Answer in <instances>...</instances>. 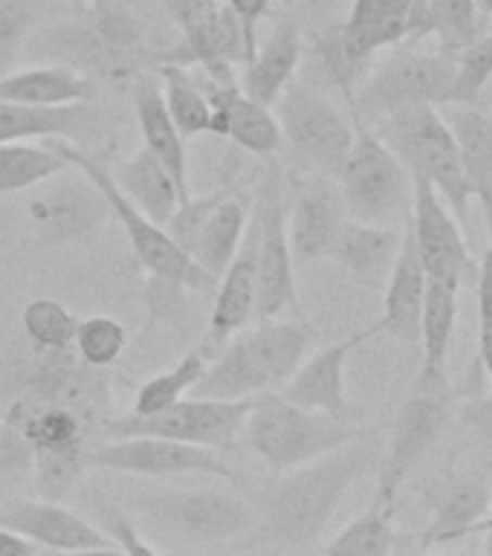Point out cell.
Masks as SVG:
<instances>
[{"label": "cell", "mask_w": 492, "mask_h": 556, "mask_svg": "<svg viewBox=\"0 0 492 556\" xmlns=\"http://www.w3.org/2000/svg\"><path fill=\"white\" fill-rule=\"evenodd\" d=\"M33 24V9L26 0H0V76L12 73Z\"/></svg>", "instance_id": "cell-45"}, {"label": "cell", "mask_w": 492, "mask_h": 556, "mask_svg": "<svg viewBox=\"0 0 492 556\" xmlns=\"http://www.w3.org/2000/svg\"><path fill=\"white\" fill-rule=\"evenodd\" d=\"M455 87H452V104H476L487 81L492 78V33L481 35L469 50L455 59Z\"/></svg>", "instance_id": "cell-44"}, {"label": "cell", "mask_w": 492, "mask_h": 556, "mask_svg": "<svg viewBox=\"0 0 492 556\" xmlns=\"http://www.w3.org/2000/svg\"><path fill=\"white\" fill-rule=\"evenodd\" d=\"M154 3H163V0H154ZM87 7V0H73V9H81Z\"/></svg>", "instance_id": "cell-57"}, {"label": "cell", "mask_w": 492, "mask_h": 556, "mask_svg": "<svg viewBox=\"0 0 492 556\" xmlns=\"http://www.w3.org/2000/svg\"><path fill=\"white\" fill-rule=\"evenodd\" d=\"M128 507L137 528L177 545H226L258 530V510L241 495L215 486L146 490L130 495Z\"/></svg>", "instance_id": "cell-4"}, {"label": "cell", "mask_w": 492, "mask_h": 556, "mask_svg": "<svg viewBox=\"0 0 492 556\" xmlns=\"http://www.w3.org/2000/svg\"><path fill=\"white\" fill-rule=\"evenodd\" d=\"M224 7L235 15V21L241 24L243 41H247V50H250V61L258 50V21L269 15V7L273 0H224ZM247 61V64H250Z\"/></svg>", "instance_id": "cell-48"}, {"label": "cell", "mask_w": 492, "mask_h": 556, "mask_svg": "<svg viewBox=\"0 0 492 556\" xmlns=\"http://www.w3.org/2000/svg\"><path fill=\"white\" fill-rule=\"evenodd\" d=\"M400 243H403V232H398L394 226H368L348 220L330 250V261L354 285L377 290L389 281Z\"/></svg>", "instance_id": "cell-30"}, {"label": "cell", "mask_w": 492, "mask_h": 556, "mask_svg": "<svg viewBox=\"0 0 492 556\" xmlns=\"http://www.w3.org/2000/svg\"><path fill=\"white\" fill-rule=\"evenodd\" d=\"M476 299H478V330L492 328V238L487 243L481 264L476 267Z\"/></svg>", "instance_id": "cell-49"}, {"label": "cell", "mask_w": 492, "mask_h": 556, "mask_svg": "<svg viewBox=\"0 0 492 556\" xmlns=\"http://www.w3.org/2000/svg\"><path fill=\"white\" fill-rule=\"evenodd\" d=\"M0 556H38V545H33L21 533L0 528Z\"/></svg>", "instance_id": "cell-51"}, {"label": "cell", "mask_w": 492, "mask_h": 556, "mask_svg": "<svg viewBox=\"0 0 492 556\" xmlns=\"http://www.w3.org/2000/svg\"><path fill=\"white\" fill-rule=\"evenodd\" d=\"M87 467L142 478L209 476L229 481V484L241 481L238 469L229 467L215 450L163 441V438H116L102 446H93L87 455Z\"/></svg>", "instance_id": "cell-17"}, {"label": "cell", "mask_w": 492, "mask_h": 556, "mask_svg": "<svg viewBox=\"0 0 492 556\" xmlns=\"http://www.w3.org/2000/svg\"><path fill=\"white\" fill-rule=\"evenodd\" d=\"M209 356L200 348H191L189 354L180 356V363L172 365L168 371L156 374L148 382H142L134 394V406L130 415L148 417L160 415L165 408H172L174 403L191 397V391L200 382V377L206 374Z\"/></svg>", "instance_id": "cell-39"}, {"label": "cell", "mask_w": 492, "mask_h": 556, "mask_svg": "<svg viewBox=\"0 0 492 556\" xmlns=\"http://www.w3.org/2000/svg\"><path fill=\"white\" fill-rule=\"evenodd\" d=\"M478 533H484V536H487L484 554L492 556V502H490V510H487L484 521H481V528H478Z\"/></svg>", "instance_id": "cell-55"}, {"label": "cell", "mask_w": 492, "mask_h": 556, "mask_svg": "<svg viewBox=\"0 0 492 556\" xmlns=\"http://www.w3.org/2000/svg\"><path fill=\"white\" fill-rule=\"evenodd\" d=\"M458 146L461 168L469 194L481 203L492 238V116L476 104H452L443 116Z\"/></svg>", "instance_id": "cell-33"}, {"label": "cell", "mask_w": 492, "mask_h": 556, "mask_svg": "<svg viewBox=\"0 0 492 556\" xmlns=\"http://www.w3.org/2000/svg\"><path fill=\"white\" fill-rule=\"evenodd\" d=\"M255 400H206L186 397L165 408L160 415H122L108 417L102 434L111 441L116 438H163V441H180L203 450H226L243 432L247 415L255 406Z\"/></svg>", "instance_id": "cell-15"}, {"label": "cell", "mask_w": 492, "mask_h": 556, "mask_svg": "<svg viewBox=\"0 0 492 556\" xmlns=\"http://www.w3.org/2000/svg\"><path fill=\"white\" fill-rule=\"evenodd\" d=\"M12 400L76 408L78 415L104 426L111 377L81 363L73 348L41 351L21 337L0 354V408Z\"/></svg>", "instance_id": "cell-5"}, {"label": "cell", "mask_w": 492, "mask_h": 556, "mask_svg": "<svg viewBox=\"0 0 492 556\" xmlns=\"http://www.w3.org/2000/svg\"><path fill=\"white\" fill-rule=\"evenodd\" d=\"M458 321V290L429 281L426 287L424 316H420V345H424V371L446 374L452 337Z\"/></svg>", "instance_id": "cell-38"}, {"label": "cell", "mask_w": 492, "mask_h": 556, "mask_svg": "<svg viewBox=\"0 0 492 556\" xmlns=\"http://www.w3.org/2000/svg\"><path fill=\"white\" fill-rule=\"evenodd\" d=\"M154 0H87L67 24L43 33V55L99 81H134L160 67L177 41L168 15Z\"/></svg>", "instance_id": "cell-1"}, {"label": "cell", "mask_w": 492, "mask_h": 556, "mask_svg": "<svg viewBox=\"0 0 492 556\" xmlns=\"http://www.w3.org/2000/svg\"><path fill=\"white\" fill-rule=\"evenodd\" d=\"M316 330L307 319H261L217 351L191 397L252 400L278 394L307 359Z\"/></svg>", "instance_id": "cell-3"}, {"label": "cell", "mask_w": 492, "mask_h": 556, "mask_svg": "<svg viewBox=\"0 0 492 556\" xmlns=\"http://www.w3.org/2000/svg\"><path fill=\"white\" fill-rule=\"evenodd\" d=\"M371 128L391 154L406 165L412 177H424L432 182V189L441 194L446 208L455 212V220L464 229L472 194L464 180L458 146L443 113L432 104H417V108H403V111L382 116Z\"/></svg>", "instance_id": "cell-8"}, {"label": "cell", "mask_w": 492, "mask_h": 556, "mask_svg": "<svg viewBox=\"0 0 492 556\" xmlns=\"http://www.w3.org/2000/svg\"><path fill=\"white\" fill-rule=\"evenodd\" d=\"M461 420L464 426H469L478 438L492 441V394L490 397H478L472 403L461 408Z\"/></svg>", "instance_id": "cell-50"}, {"label": "cell", "mask_w": 492, "mask_h": 556, "mask_svg": "<svg viewBox=\"0 0 492 556\" xmlns=\"http://www.w3.org/2000/svg\"><path fill=\"white\" fill-rule=\"evenodd\" d=\"M345 224V203L337 180L321 174H295L293 200L287 206V238L295 267L330 258V250Z\"/></svg>", "instance_id": "cell-20"}, {"label": "cell", "mask_w": 492, "mask_h": 556, "mask_svg": "<svg viewBox=\"0 0 492 556\" xmlns=\"http://www.w3.org/2000/svg\"><path fill=\"white\" fill-rule=\"evenodd\" d=\"M76 328L78 316L55 299H33L21 313V337L41 351H70Z\"/></svg>", "instance_id": "cell-42"}, {"label": "cell", "mask_w": 492, "mask_h": 556, "mask_svg": "<svg viewBox=\"0 0 492 556\" xmlns=\"http://www.w3.org/2000/svg\"><path fill=\"white\" fill-rule=\"evenodd\" d=\"M426 35H434L438 52L458 59L481 38L472 0H426Z\"/></svg>", "instance_id": "cell-41"}, {"label": "cell", "mask_w": 492, "mask_h": 556, "mask_svg": "<svg viewBox=\"0 0 492 556\" xmlns=\"http://www.w3.org/2000/svg\"><path fill=\"white\" fill-rule=\"evenodd\" d=\"M99 85L76 70L61 64L12 70L0 76V102L29 104V108H70V104H93Z\"/></svg>", "instance_id": "cell-32"}, {"label": "cell", "mask_w": 492, "mask_h": 556, "mask_svg": "<svg viewBox=\"0 0 492 556\" xmlns=\"http://www.w3.org/2000/svg\"><path fill=\"white\" fill-rule=\"evenodd\" d=\"M252 247H255V273H258V319H281L285 313H299V287L295 264L287 238L285 172L278 160H269L261 180L258 200L250 217Z\"/></svg>", "instance_id": "cell-14"}, {"label": "cell", "mask_w": 492, "mask_h": 556, "mask_svg": "<svg viewBox=\"0 0 492 556\" xmlns=\"http://www.w3.org/2000/svg\"><path fill=\"white\" fill-rule=\"evenodd\" d=\"M47 556H125L116 545L108 547H85V551H67V554H47Z\"/></svg>", "instance_id": "cell-53"}, {"label": "cell", "mask_w": 492, "mask_h": 556, "mask_svg": "<svg viewBox=\"0 0 492 556\" xmlns=\"http://www.w3.org/2000/svg\"><path fill=\"white\" fill-rule=\"evenodd\" d=\"M478 359H481V368L492 382V328L478 330Z\"/></svg>", "instance_id": "cell-52"}, {"label": "cell", "mask_w": 492, "mask_h": 556, "mask_svg": "<svg viewBox=\"0 0 492 556\" xmlns=\"http://www.w3.org/2000/svg\"><path fill=\"white\" fill-rule=\"evenodd\" d=\"M452 408H455V394H452L450 377L420 368L415 386L400 403L394 426H391L389 443L380 458V472H377L374 502L398 507L400 490L443 434Z\"/></svg>", "instance_id": "cell-10"}, {"label": "cell", "mask_w": 492, "mask_h": 556, "mask_svg": "<svg viewBox=\"0 0 492 556\" xmlns=\"http://www.w3.org/2000/svg\"><path fill=\"white\" fill-rule=\"evenodd\" d=\"M273 116L281 130V146H287L293 163L304 174L337 180L354 146V122L307 81H290L273 104Z\"/></svg>", "instance_id": "cell-13"}, {"label": "cell", "mask_w": 492, "mask_h": 556, "mask_svg": "<svg viewBox=\"0 0 492 556\" xmlns=\"http://www.w3.org/2000/svg\"><path fill=\"white\" fill-rule=\"evenodd\" d=\"M111 180L116 182V189L125 194L130 206L139 208L148 220H154L163 229L182 203L172 174L165 172V165L154 154H148L146 148H137L128 160L111 168Z\"/></svg>", "instance_id": "cell-35"}, {"label": "cell", "mask_w": 492, "mask_h": 556, "mask_svg": "<svg viewBox=\"0 0 492 556\" xmlns=\"http://www.w3.org/2000/svg\"><path fill=\"white\" fill-rule=\"evenodd\" d=\"M59 156L70 168H76L87 177V180L93 182L96 189L102 191L104 200H108V208H111V215L119 220V226L128 235V243L134 255H137L139 267L146 269L148 278H154V281H168V285H180L186 290H212L215 281L206 276V273H200L194 267V261L189 255H182L174 241L168 238L163 226H156L154 220H148L139 208H134L125 200L119 189H116V182L111 180V168L104 165V160L93 151H81V148L70 146V142H61V139H52L50 142Z\"/></svg>", "instance_id": "cell-11"}, {"label": "cell", "mask_w": 492, "mask_h": 556, "mask_svg": "<svg viewBox=\"0 0 492 556\" xmlns=\"http://www.w3.org/2000/svg\"><path fill=\"white\" fill-rule=\"evenodd\" d=\"M212 316H209L206 337L200 342V351L212 359L220 348L232 337H238L250 319L255 316V302H258V273H255V247L252 235L247 229L241 250L235 261L226 267V273L217 278L215 299H212Z\"/></svg>", "instance_id": "cell-25"}, {"label": "cell", "mask_w": 492, "mask_h": 556, "mask_svg": "<svg viewBox=\"0 0 492 556\" xmlns=\"http://www.w3.org/2000/svg\"><path fill=\"white\" fill-rule=\"evenodd\" d=\"M304 59V35L293 21H278L264 38L252 61L243 67L241 90L252 102L264 104L273 111V104L281 99Z\"/></svg>", "instance_id": "cell-29"}, {"label": "cell", "mask_w": 492, "mask_h": 556, "mask_svg": "<svg viewBox=\"0 0 492 556\" xmlns=\"http://www.w3.org/2000/svg\"><path fill=\"white\" fill-rule=\"evenodd\" d=\"M394 513L398 507H386L371 498L368 510L339 530L337 539L325 547V556H391L400 539Z\"/></svg>", "instance_id": "cell-40"}, {"label": "cell", "mask_w": 492, "mask_h": 556, "mask_svg": "<svg viewBox=\"0 0 492 556\" xmlns=\"http://www.w3.org/2000/svg\"><path fill=\"white\" fill-rule=\"evenodd\" d=\"M492 502V484L484 476L452 472L429 493L432 519L415 536V545L429 554L432 547L450 545L455 539L472 536L481 528Z\"/></svg>", "instance_id": "cell-23"}, {"label": "cell", "mask_w": 492, "mask_h": 556, "mask_svg": "<svg viewBox=\"0 0 492 556\" xmlns=\"http://www.w3.org/2000/svg\"><path fill=\"white\" fill-rule=\"evenodd\" d=\"M354 146L337 177L348 220L368 226L408 224L412 212V174L391 154L368 122L351 113Z\"/></svg>", "instance_id": "cell-9"}, {"label": "cell", "mask_w": 492, "mask_h": 556, "mask_svg": "<svg viewBox=\"0 0 492 556\" xmlns=\"http://www.w3.org/2000/svg\"><path fill=\"white\" fill-rule=\"evenodd\" d=\"M0 420L15 426L33 446V484L38 498L61 502L81 481L90 455V438L102 426L76 408L12 400L0 408Z\"/></svg>", "instance_id": "cell-6"}, {"label": "cell", "mask_w": 492, "mask_h": 556, "mask_svg": "<svg viewBox=\"0 0 492 556\" xmlns=\"http://www.w3.org/2000/svg\"><path fill=\"white\" fill-rule=\"evenodd\" d=\"M426 287H429V276H426L424 264L417 258L412 232L406 229L398 261L391 267L389 281L382 287L386 290L382 293V316L377 319L380 333H389L391 339H398L403 345H420V316H424Z\"/></svg>", "instance_id": "cell-27"}, {"label": "cell", "mask_w": 492, "mask_h": 556, "mask_svg": "<svg viewBox=\"0 0 492 556\" xmlns=\"http://www.w3.org/2000/svg\"><path fill=\"white\" fill-rule=\"evenodd\" d=\"M102 137V113L93 104L70 108H29V104L0 102V146L9 142H70L90 151Z\"/></svg>", "instance_id": "cell-24"}, {"label": "cell", "mask_w": 492, "mask_h": 556, "mask_svg": "<svg viewBox=\"0 0 492 556\" xmlns=\"http://www.w3.org/2000/svg\"><path fill=\"white\" fill-rule=\"evenodd\" d=\"M250 217L252 203L247 198V191H241L238 186H226L189 252L194 267L200 273H206L215 285L217 278L226 273V267L235 261L238 250H241L247 229H250Z\"/></svg>", "instance_id": "cell-31"}, {"label": "cell", "mask_w": 492, "mask_h": 556, "mask_svg": "<svg viewBox=\"0 0 492 556\" xmlns=\"http://www.w3.org/2000/svg\"><path fill=\"white\" fill-rule=\"evenodd\" d=\"M134 113H137L139 134H142V148L165 165V172L172 174L182 203H186L191 198L186 139L174 128L172 116L165 111L163 90H160L154 73H142L134 78Z\"/></svg>", "instance_id": "cell-28"}, {"label": "cell", "mask_w": 492, "mask_h": 556, "mask_svg": "<svg viewBox=\"0 0 492 556\" xmlns=\"http://www.w3.org/2000/svg\"><path fill=\"white\" fill-rule=\"evenodd\" d=\"M408 232L429 281L461 290L469 276H476V261L469 255L464 229L446 208L441 194L432 189V182L424 177H412Z\"/></svg>", "instance_id": "cell-18"}, {"label": "cell", "mask_w": 492, "mask_h": 556, "mask_svg": "<svg viewBox=\"0 0 492 556\" xmlns=\"http://www.w3.org/2000/svg\"><path fill=\"white\" fill-rule=\"evenodd\" d=\"M342 26L356 50L377 59L386 47L426 38V0H354Z\"/></svg>", "instance_id": "cell-26"}, {"label": "cell", "mask_w": 492, "mask_h": 556, "mask_svg": "<svg viewBox=\"0 0 492 556\" xmlns=\"http://www.w3.org/2000/svg\"><path fill=\"white\" fill-rule=\"evenodd\" d=\"M371 464V446L354 441L278 478L258 510L261 542L273 554L307 551L328 530L339 504Z\"/></svg>", "instance_id": "cell-2"}, {"label": "cell", "mask_w": 492, "mask_h": 556, "mask_svg": "<svg viewBox=\"0 0 492 556\" xmlns=\"http://www.w3.org/2000/svg\"><path fill=\"white\" fill-rule=\"evenodd\" d=\"M163 90L165 111L172 116L174 128L180 130L182 139L203 137L212 130V108H209L206 90L200 85L194 70L174 67V64H160L151 70Z\"/></svg>", "instance_id": "cell-36"}, {"label": "cell", "mask_w": 492, "mask_h": 556, "mask_svg": "<svg viewBox=\"0 0 492 556\" xmlns=\"http://www.w3.org/2000/svg\"><path fill=\"white\" fill-rule=\"evenodd\" d=\"M33 478V446L15 426L0 420V481H24Z\"/></svg>", "instance_id": "cell-47"}, {"label": "cell", "mask_w": 492, "mask_h": 556, "mask_svg": "<svg viewBox=\"0 0 492 556\" xmlns=\"http://www.w3.org/2000/svg\"><path fill=\"white\" fill-rule=\"evenodd\" d=\"M478 12H484L487 17H492V0H472Z\"/></svg>", "instance_id": "cell-56"}, {"label": "cell", "mask_w": 492, "mask_h": 556, "mask_svg": "<svg viewBox=\"0 0 492 556\" xmlns=\"http://www.w3.org/2000/svg\"><path fill=\"white\" fill-rule=\"evenodd\" d=\"M198 78L206 90L209 108H212V130H209L212 137L229 139L247 154L269 156V160L281 151V130H278V122L269 108L243 96L238 81L220 85L203 73H198Z\"/></svg>", "instance_id": "cell-22"}, {"label": "cell", "mask_w": 492, "mask_h": 556, "mask_svg": "<svg viewBox=\"0 0 492 556\" xmlns=\"http://www.w3.org/2000/svg\"><path fill=\"white\" fill-rule=\"evenodd\" d=\"M111 215L108 200L76 168L41 182L26 200V224L47 247L93 238Z\"/></svg>", "instance_id": "cell-16"}, {"label": "cell", "mask_w": 492, "mask_h": 556, "mask_svg": "<svg viewBox=\"0 0 492 556\" xmlns=\"http://www.w3.org/2000/svg\"><path fill=\"white\" fill-rule=\"evenodd\" d=\"M359 438V426L293 406L281 394H264L243 424V441L273 476H285L311 460L342 450Z\"/></svg>", "instance_id": "cell-7"}, {"label": "cell", "mask_w": 492, "mask_h": 556, "mask_svg": "<svg viewBox=\"0 0 492 556\" xmlns=\"http://www.w3.org/2000/svg\"><path fill=\"white\" fill-rule=\"evenodd\" d=\"M70 165L50 142H9L0 146V198L33 191L41 182L59 177Z\"/></svg>", "instance_id": "cell-37"}, {"label": "cell", "mask_w": 492, "mask_h": 556, "mask_svg": "<svg viewBox=\"0 0 492 556\" xmlns=\"http://www.w3.org/2000/svg\"><path fill=\"white\" fill-rule=\"evenodd\" d=\"M391 556H426L420 547L415 545V539H406V536H400L398 539V547H394V554Z\"/></svg>", "instance_id": "cell-54"}, {"label": "cell", "mask_w": 492, "mask_h": 556, "mask_svg": "<svg viewBox=\"0 0 492 556\" xmlns=\"http://www.w3.org/2000/svg\"><path fill=\"white\" fill-rule=\"evenodd\" d=\"M380 328L377 321L368 325L365 330H354L351 337H345L342 342H333L328 348H319L316 354L307 356L299 371L290 377L285 389L278 391L281 397L290 400L293 406H302L307 412H319V415H328L333 420H342V424H359L363 412L356 408V403L348 394L345 386V365L348 356L354 354L356 348L368 342L371 337H377Z\"/></svg>", "instance_id": "cell-19"}, {"label": "cell", "mask_w": 492, "mask_h": 556, "mask_svg": "<svg viewBox=\"0 0 492 556\" xmlns=\"http://www.w3.org/2000/svg\"><path fill=\"white\" fill-rule=\"evenodd\" d=\"M128 348V328L113 316H87L78 319L73 351L85 365L108 371L111 365L119 363V356Z\"/></svg>", "instance_id": "cell-43"}, {"label": "cell", "mask_w": 492, "mask_h": 556, "mask_svg": "<svg viewBox=\"0 0 492 556\" xmlns=\"http://www.w3.org/2000/svg\"><path fill=\"white\" fill-rule=\"evenodd\" d=\"M311 64V78L307 85L313 87H333L345 96V102H354L356 87L363 85L365 76L371 73L374 59L363 55L354 43L348 41L345 26L328 24L319 33L311 35V41L304 43V59Z\"/></svg>", "instance_id": "cell-34"}, {"label": "cell", "mask_w": 492, "mask_h": 556, "mask_svg": "<svg viewBox=\"0 0 492 556\" xmlns=\"http://www.w3.org/2000/svg\"><path fill=\"white\" fill-rule=\"evenodd\" d=\"M0 528L21 533L33 545L47 547L50 554L85 551V547L113 545L93 521L78 516L61 502L47 498H9L0 504Z\"/></svg>", "instance_id": "cell-21"}, {"label": "cell", "mask_w": 492, "mask_h": 556, "mask_svg": "<svg viewBox=\"0 0 492 556\" xmlns=\"http://www.w3.org/2000/svg\"><path fill=\"white\" fill-rule=\"evenodd\" d=\"M96 516L102 521V533L111 539L113 545L119 547L125 556H163L156 551L146 536H142V530L130 521V516L122 510L119 504L104 502V498H93Z\"/></svg>", "instance_id": "cell-46"}, {"label": "cell", "mask_w": 492, "mask_h": 556, "mask_svg": "<svg viewBox=\"0 0 492 556\" xmlns=\"http://www.w3.org/2000/svg\"><path fill=\"white\" fill-rule=\"evenodd\" d=\"M455 73H458V64L450 55L394 47L380 64H374L363 85L356 87L354 102L348 108L354 116L374 125L382 116L403 111V108L452 104Z\"/></svg>", "instance_id": "cell-12"}]
</instances>
